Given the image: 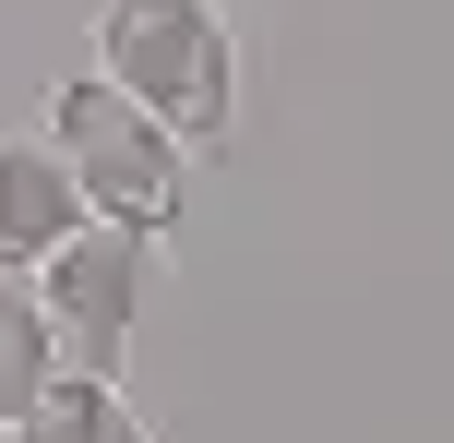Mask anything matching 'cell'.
Returning a JSON list of instances; mask_svg holds the SVG:
<instances>
[{
    "mask_svg": "<svg viewBox=\"0 0 454 443\" xmlns=\"http://www.w3.org/2000/svg\"><path fill=\"white\" fill-rule=\"evenodd\" d=\"M84 36H96V72L132 108H156L180 144H227V120H239V36H227L215 0H96Z\"/></svg>",
    "mask_w": 454,
    "mask_h": 443,
    "instance_id": "6da1fadb",
    "label": "cell"
},
{
    "mask_svg": "<svg viewBox=\"0 0 454 443\" xmlns=\"http://www.w3.org/2000/svg\"><path fill=\"white\" fill-rule=\"evenodd\" d=\"M48 144H60V168H72V192H84V216L144 228V240L180 228V204H192V144L168 132L156 108H132L108 72H72V84L48 96Z\"/></svg>",
    "mask_w": 454,
    "mask_h": 443,
    "instance_id": "7a4b0ae2",
    "label": "cell"
},
{
    "mask_svg": "<svg viewBox=\"0 0 454 443\" xmlns=\"http://www.w3.org/2000/svg\"><path fill=\"white\" fill-rule=\"evenodd\" d=\"M24 288H36V312H48V336H60L72 372H120V348H132L144 300H156V240H144V228H108V216H84V228H72Z\"/></svg>",
    "mask_w": 454,
    "mask_h": 443,
    "instance_id": "3957f363",
    "label": "cell"
},
{
    "mask_svg": "<svg viewBox=\"0 0 454 443\" xmlns=\"http://www.w3.org/2000/svg\"><path fill=\"white\" fill-rule=\"evenodd\" d=\"M72 228H84V192H72L60 144L48 132H0V276H36Z\"/></svg>",
    "mask_w": 454,
    "mask_h": 443,
    "instance_id": "277c9868",
    "label": "cell"
},
{
    "mask_svg": "<svg viewBox=\"0 0 454 443\" xmlns=\"http://www.w3.org/2000/svg\"><path fill=\"white\" fill-rule=\"evenodd\" d=\"M0 443H156V431H144L132 396H120V372H60Z\"/></svg>",
    "mask_w": 454,
    "mask_h": 443,
    "instance_id": "5b68a950",
    "label": "cell"
},
{
    "mask_svg": "<svg viewBox=\"0 0 454 443\" xmlns=\"http://www.w3.org/2000/svg\"><path fill=\"white\" fill-rule=\"evenodd\" d=\"M72 360H60V336H48V312H36V288L24 276H0V431L24 420V407L60 384Z\"/></svg>",
    "mask_w": 454,
    "mask_h": 443,
    "instance_id": "8992f818",
    "label": "cell"
}]
</instances>
